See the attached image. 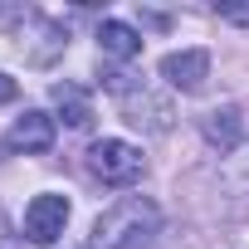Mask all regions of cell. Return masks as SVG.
<instances>
[{
  "instance_id": "obj_1",
  "label": "cell",
  "mask_w": 249,
  "mask_h": 249,
  "mask_svg": "<svg viewBox=\"0 0 249 249\" xmlns=\"http://www.w3.org/2000/svg\"><path fill=\"white\" fill-rule=\"evenodd\" d=\"M161 215L147 196H127L93 220V249H147Z\"/></svg>"
},
{
  "instance_id": "obj_2",
  "label": "cell",
  "mask_w": 249,
  "mask_h": 249,
  "mask_svg": "<svg viewBox=\"0 0 249 249\" xmlns=\"http://www.w3.org/2000/svg\"><path fill=\"white\" fill-rule=\"evenodd\" d=\"M88 171H93L103 186H132V181H142L147 161H142V152H137L132 142H122V137H103V142L88 147Z\"/></svg>"
},
{
  "instance_id": "obj_3",
  "label": "cell",
  "mask_w": 249,
  "mask_h": 249,
  "mask_svg": "<svg viewBox=\"0 0 249 249\" xmlns=\"http://www.w3.org/2000/svg\"><path fill=\"white\" fill-rule=\"evenodd\" d=\"M103 83L117 93V103H122V112H127L132 127H147V132H166V127H171V103H166V98H152V93L137 88L127 73H103Z\"/></svg>"
},
{
  "instance_id": "obj_4",
  "label": "cell",
  "mask_w": 249,
  "mask_h": 249,
  "mask_svg": "<svg viewBox=\"0 0 249 249\" xmlns=\"http://www.w3.org/2000/svg\"><path fill=\"white\" fill-rule=\"evenodd\" d=\"M64 225H69V200L64 196L44 191V196H35L25 205V239L30 244H54L64 234Z\"/></svg>"
},
{
  "instance_id": "obj_5",
  "label": "cell",
  "mask_w": 249,
  "mask_h": 249,
  "mask_svg": "<svg viewBox=\"0 0 249 249\" xmlns=\"http://www.w3.org/2000/svg\"><path fill=\"white\" fill-rule=\"evenodd\" d=\"M161 78L171 88H181V93H196L210 78V54L205 49H176V54L161 59Z\"/></svg>"
},
{
  "instance_id": "obj_6",
  "label": "cell",
  "mask_w": 249,
  "mask_h": 249,
  "mask_svg": "<svg viewBox=\"0 0 249 249\" xmlns=\"http://www.w3.org/2000/svg\"><path fill=\"white\" fill-rule=\"evenodd\" d=\"M5 147H15V152H25V157L49 152V147H54V117H49V112H25V117H15Z\"/></svg>"
},
{
  "instance_id": "obj_7",
  "label": "cell",
  "mask_w": 249,
  "mask_h": 249,
  "mask_svg": "<svg viewBox=\"0 0 249 249\" xmlns=\"http://www.w3.org/2000/svg\"><path fill=\"white\" fill-rule=\"evenodd\" d=\"M98 49L107 59H137L142 54V35L132 25H122V20H103L98 25Z\"/></svg>"
},
{
  "instance_id": "obj_8",
  "label": "cell",
  "mask_w": 249,
  "mask_h": 249,
  "mask_svg": "<svg viewBox=\"0 0 249 249\" xmlns=\"http://www.w3.org/2000/svg\"><path fill=\"white\" fill-rule=\"evenodd\" d=\"M200 132H205L210 147L230 152V147L239 142V112H234V107H215V112H205V117H200Z\"/></svg>"
},
{
  "instance_id": "obj_9",
  "label": "cell",
  "mask_w": 249,
  "mask_h": 249,
  "mask_svg": "<svg viewBox=\"0 0 249 249\" xmlns=\"http://www.w3.org/2000/svg\"><path fill=\"white\" fill-rule=\"evenodd\" d=\"M54 103H59L69 127H88V122H93V103H88V93L78 83H54Z\"/></svg>"
},
{
  "instance_id": "obj_10",
  "label": "cell",
  "mask_w": 249,
  "mask_h": 249,
  "mask_svg": "<svg viewBox=\"0 0 249 249\" xmlns=\"http://www.w3.org/2000/svg\"><path fill=\"white\" fill-rule=\"evenodd\" d=\"M220 20H230V25H249V5H225Z\"/></svg>"
},
{
  "instance_id": "obj_11",
  "label": "cell",
  "mask_w": 249,
  "mask_h": 249,
  "mask_svg": "<svg viewBox=\"0 0 249 249\" xmlns=\"http://www.w3.org/2000/svg\"><path fill=\"white\" fill-rule=\"evenodd\" d=\"M15 93H20V83L10 73H0V103H15Z\"/></svg>"
}]
</instances>
